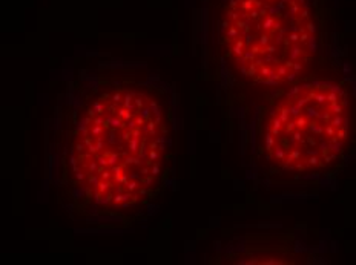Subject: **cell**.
Segmentation results:
<instances>
[{"instance_id":"6da1fadb","label":"cell","mask_w":356,"mask_h":265,"mask_svg":"<svg viewBox=\"0 0 356 265\" xmlns=\"http://www.w3.org/2000/svg\"><path fill=\"white\" fill-rule=\"evenodd\" d=\"M172 132L166 104L149 89L114 81L78 110L69 175L95 207L120 212L155 196L169 172Z\"/></svg>"},{"instance_id":"7a4b0ae2","label":"cell","mask_w":356,"mask_h":265,"mask_svg":"<svg viewBox=\"0 0 356 265\" xmlns=\"http://www.w3.org/2000/svg\"><path fill=\"white\" fill-rule=\"evenodd\" d=\"M220 40L236 74L270 88L301 81L318 52V29L307 0H229Z\"/></svg>"},{"instance_id":"3957f363","label":"cell","mask_w":356,"mask_h":265,"mask_svg":"<svg viewBox=\"0 0 356 265\" xmlns=\"http://www.w3.org/2000/svg\"><path fill=\"white\" fill-rule=\"evenodd\" d=\"M350 115L348 94L338 81H298L266 110L259 150L280 173H323L345 153Z\"/></svg>"}]
</instances>
